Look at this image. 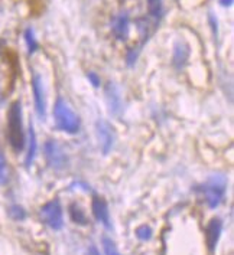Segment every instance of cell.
<instances>
[{
    "mask_svg": "<svg viewBox=\"0 0 234 255\" xmlns=\"http://www.w3.org/2000/svg\"><path fill=\"white\" fill-rule=\"evenodd\" d=\"M69 216H71V219L75 222V224H78V225H87V216L84 214V211L81 209V206L80 205H77V203H72L71 206H69Z\"/></svg>",
    "mask_w": 234,
    "mask_h": 255,
    "instance_id": "9a60e30c",
    "label": "cell"
},
{
    "mask_svg": "<svg viewBox=\"0 0 234 255\" xmlns=\"http://www.w3.org/2000/svg\"><path fill=\"white\" fill-rule=\"evenodd\" d=\"M103 248H104V253H106V255H122L119 251H117V248H116L114 242L111 241L110 238H107V237H104V238H103Z\"/></svg>",
    "mask_w": 234,
    "mask_h": 255,
    "instance_id": "e0dca14e",
    "label": "cell"
},
{
    "mask_svg": "<svg viewBox=\"0 0 234 255\" xmlns=\"http://www.w3.org/2000/svg\"><path fill=\"white\" fill-rule=\"evenodd\" d=\"M221 229H223V221L220 218H213L210 221V224L207 225L206 231V241L208 250L213 253L217 247V242L221 235Z\"/></svg>",
    "mask_w": 234,
    "mask_h": 255,
    "instance_id": "30bf717a",
    "label": "cell"
},
{
    "mask_svg": "<svg viewBox=\"0 0 234 255\" xmlns=\"http://www.w3.org/2000/svg\"><path fill=\"white\" fill-rule=\"evenodd\" d=\"M208 20H210V25H211V29H213L214 38H217L219 36V25H217V17L213 14V12L208 13Z\"/></svg>",
    "mask_w": 234,
    "mask_h": 255,
    "instance_id": "7402d4cb",
    "label": "cell"
},
{
    "mask_svg": "<svg viewBox=\"0 0 234 255\" xmlns=\"http://www.w3.org/2000/svg\"><path fill=\"white\" fill-rule=\"evenodd\" d=\"M9 214H10V216L13 218L14 221H22V219L26 216L25 211H23L20 206H12V208L9 209Z\"/></svg>",
    "mask_w": 234,
    "mask_h": 255,
    "instance_id": "44dd1931",
    "label": "cell"
},
{
    "mask_svg": "<svg viewBox=\"0 0 234 255\" xmlns=\"http://www.w3.org/2000/svg\"><path fill=\"white\" fill-rule=\"evenodd\" d=\"M136 237L140 241H148L152 238V228L148 225H142L136 229Z\"/></svg>",
    "mask_w": 234,
    "mask_h": 255,
    "instance_id": "d6986e66",
    "label": "cell"
},
{
    "mask_svg": "<svg viewBox=\"0 0 234 255\" xmlns=\"http://www.w3.org/2000/svg\"><path fill=\"white\" fill-rule=\"evenodd\" d=\"M29 143H28V153H26V159H25V164L26 167H30L33 159L36 156V147H38V143H36V134H35V130H33V126L29 124Z\"/></svg>",
    "mask_w": 234,
    "mask_h": 255,
    "instance_id": "4fadbf2b",
    "label": "cell"
},
{
    "mask_svg": "<svg viewBox=\"0 0 234 255\" xmlns=\"http://www.w3.org/2000/svg\"><path fill=\"white\" fill-rule=\"evenodd\" d=\"M23 38H25V42H26L29 54L32 55L35 51H38V46H39V45H38V40L35 38V33H33V29H32V27H26V29H25Z\"/></svg>",
    "mask_w": 234,
    "mask_h": 255,
    "instance_id": "2e32d148",
    "label": "cell"
},
{
    "mask_svg": "<svg viewBox=\"0 0 234 255\" xmlns=\"http://www.w3.org/2000/svg\"><path fill=\"white\" fill-rule=\"evenodd\" d=\"M148 13L155 23H159L164 14V1L162 0H148Z\"/></svg>",
    "mask_w": 234,
    "mask_h": 255,
    "instance_id": "5bb4252c",
    "label": "cell"
},
{
    "mask_svg": "<svg viewBox=\"0 0 234 255\" xmlns=\"http://www.w3.org/2000/svg\"><path fill=\"white\" fill-rule=\"evenodd\" d=\"M3 46H4V42L0 39V54H1V51H3Z\"/></svg>",
    "mask_w": 234,
    "mask_h": 255,
    "instance_id": "484cf974",
    "label": "cell"
},
{
    "mask_svg": "<svg viewBox=\"0 0 234 255\" xmlns=\"http://www.w3.org/2000/svg\"><path fill=\"white\" fill-rule=\"evenodd\" d=\"M39 215L43 224H46L51 229H58L62 228L64 225V218H62V208H61V203L58 199L54 201H49L48 203H45L39 211Z\"/></svg>",
    "mask_w": 234,
    "mask_h": 255,
    "instance_id": "277c9868",
    "label": "cell"
},
{
    "mask_svg": "<svg viewBox=\"0 0 234 255\" xmlns=\"http://www.w3.org/2000/svg\"><path fill=\"white\" fill-rule=\"evenodd\" d=\"M91 209L93 215L98 222H101L107 229L111 228L110 224V212H109V205L101 196H94L91 202Z\"/></svg>",
    "mask_w": 234,
    "mask_h": 255,
    "instance_id": "9c48e42d",
    "label": "cell"
},
{
    "mask_svg": "<svg viewBox=\"0 0 234 255\" xmlns=\"http://www.w3.org/2000/svg\"><path fill=\"white\" fill-rule=\"evenodd\" d=\"M7 138L14 151H22L25 147V131L22 123V107L20 101L10 104L7 111Z\"/></svg>",
    "mask_w": 234,
    "mask_h": 255,
    "instance_id": "6da1fadb",
    "label": "cell"
},
{
    "mask_svg": "<svg viewBox=\"0 0 234 255\" xmlns=\"http://www.w3.org/2000/svg\"><path fill=\"white\" fill-rule=\"evenodd\" d=\"M87 255H100V251L97 250L94 245H90L88 247V251H87Z\"/></svg>",
    "mask_w": 234,
    "mask_h": 255,
    "instance_id": "cb8c5ba5",
    "label": "cell"
},
{
    "mask_svg": "<svg viewBox=\"0 0 234 255\" xmlns=\"http://www.w3.org/2000/svg\"><path fill=\"white\" fill-rule=\"evenodd\" d=\"M87 78H88V81L93 84V87H100V77L97 75L96 72L90 71V72L87 74Z\"/></svg>",
    "mask_w": 234,
    "mask_h": 255,
    "instance_id": "603a6c76",
    "label": "cell"
},
{
    "mask_svg": "<svg viewBox=\"0 0 234 255\" xmlns=\"http://www.w3.org/2000/svg\"><path fill=\"white\" fill-rule=\"evenodd\" d=\"M111 32L116 39L126 40L129 36V14L122 12L113 17L111 20Z\"/></svg>",
    "mask_w": 234,
    "mask_h": 255,
    "instance_id": "8fae6325",
    "label": "cell"
},
{
    "mask_svg": "<svg viewBox=\"0 0 234 255\" xmlns=\"http://www.w3.org/2000/svg\"><path fill=\"white\" fill-rule=\"evenodd\" d=\"M7 180V163L4 154L0 151V185H4Z\"/></svg>",
    "mask_w": 234,
    "mask_h": 255,
    "instance_id": "ac0fdd59",
    "label": "cell"
},
{
    "mask_svg": "<svg viewBox=\"0 0 234 255\" xmlns=\"http://www.w3.org/2000/svg\"><path fill=\"white\" fill-rule=\"evenodd\" d=\"M32 91H33V101H35V110L39 116V119L46 117V100H45V91L43 84L39 74H33L32 77Z\"/></svg>",
    "mask_w": 234,
    "mask_h": 255,
    "instance_id": "8992f818",
    "label": "cell"
},
{
    "mask_svg": "<svg viewBox=\"0 0 234 255\" xmlns=\"http://www.w3.org/2000/svg\"><path fill=\"white\" fill-rule=\"evenodd\" d=\"M54 120L58 130L65 131L68 134H75L80 130V119L78 116L69 108L65 100L58 98L54 106Z\"/></svg>",
    "mask_w": 234,
    "mask_h": 255,
    "instance_id": "7a4b0ae2",
    "label": "cell"
},
{
    "mask_svg": "<svg viewBox=\"0 0 234 255\" xmlns=\"http://www.w3.org/2000/svg\"><path fill=\"white\" fill-rule=\"evenodd\" d=\"M43 153H45V159L46 163L49 164V167L55 169V170H61L65 167L67 164V154L62 150V147L56 143L55 140H48L43 146Z\"/></svg>",
    "mask_w": 234,
    "mask_h": 255,
    "instance_id": "5b68a950",
    "label": "cell"
},
{
    "mask_svg": "<svg viewBox=\"0 0 234 255\" xmlns=\"http://www.w3.org/2000/svg\"><path fill=\"white\" fill-rule=\"evenodd\" d=\"M221 6H232L233 4V0H220Z\"/></svg>",
    "mask_w": 234,
    "mask_h": 255,
    "instance_id": "d4e9b609",
    "label": "cell"
},
{
    "mask_svg": "<svg viewBox=\"0 0 234 255\" xmlns=\"http://www.w3.org/2000/svg\"><path fill=\"white\" fill-rule=\"evenodd\" d=\"M106 101H107V106H109L111 114H114V116L122 114L123 100H122V94H120V91L114 82H109L106 87Z\"/></svg>",
    "mask_w": 234,
    "mask_h": 255,
    "instance_id": "ba28073f",
    "label": "cell"
},
{
    "mask_svg": "<svg viewBox=\"0 0 234 255\" xmlns=\"http://www.w3.org/2000/svg\"><path fill=\"white\" fill-rule=\"evenodd\" d=\"M97 130V137H98V141H100V146L103 150V154H107L114 144V133H113V128L111 126L104 120H98L96 124Z\"/></svg>",
    "mask_w": 234,
    "mask_h": 255,
    "instance_id": "52a82bcc",
    "label": "cell"
},
{
    "mask_svg": "<svg viewBox=\"0 0 234 255\" xmlns=\"http://www.w3.org/2000/svg\"><path fill=\"white\" fill-rule=\"evenodd\" d=\"M204 195L207 205L211 209H216L220 205L227 190V179L224 175H213L207 182L200 188Z\"/></svg>",
    "mask_w": 234,
    "mask_h": 255,
    "instance_id": "3957f363",
    "label": "cell"
},
{
    "mask_svg": "<svg viewBox=\"0 0 234 255\" xmlns=\"http://www.w3.org/2000/svg\"><path fill=\"white\" fill-rule=\"evenodd\" d=\"M190 58V46L187 42L184 40H178L174 45V55H172V64L174 67L177 68L178 71H181L182 68L187 65Z\"/></svg>",
    "mask_w": 234,
    "mask_h": 255,
    "instance_id": "7c38bea8",
    "label": "cell"
},
{
    "mask_svg": "<svg viewBox=\"0 0 234 255\" xmlns=\"http://www.w3.org/2000/svg\"><path fill=\"white\" fill-rule=\"evenodd\" d=\"M139 52H140V48H132V49H129L127 56H126L129 67H133L135 65V62H136V59H138L139 56Z\"/></svg>",
    "mask_w": 234,
    "mask_h": 255,
    "instance_id": "ffe728a7",
    "label": "cell"
}]
</instances>
